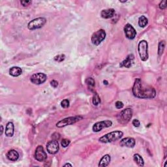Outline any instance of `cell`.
I'll return each mask as SVG.
<instances>
[{
  "instance_id": "14",
  "label": "cell",
  "mask_w": 167,
  "mask_h": 167,
  "mask_svg": "<svg viewBox=\"0 0 167 167\" xmlns=\"http://www.w3.org/2000/svg\"><path fill=\"white\" fill-rule=\"evenodd\" d=\"M134 56L133 54H129L127 58H125L122 62L121 63L120 66V67H125V68H130L133 65L134 63Z\"/></svg>"
},
{
  "instance_id": "21",
  "label": "cell",
  "mask_w": 167,
  "mask_h": 167,
  "mask_svg": "<svg viewBox=\"0 0 167 167\" xmlns=\"http://www.w3.org/2000/svg\"><path fill=\"white\" fill-rule=\"evenodd\" d=\"M148 20L145 16H141L138 19V25L141 27H144L148 25Z\"/></svg>"
},
{
  "instance_id": "22",
  "label": "cell",
  "mask_w": 167,
  "mask_h": 167,
  "mask_svg": "<svg viewBox=\"0 0 167 167\" xmlns=\"http://www.w3.org/2000/svg\"><path fill=\"white\" fill-rule=\"evenodd\" d=\"M165 45H166L165 41L163 40V41L159 42V46H158V55H159V56L162 55V54H163V52H164Z\"/></svg>"
},
{
  "instance_id": "1",
  "label": "cell",
  "mask_w": 167,
  "mask_h": 167,
  "mask_svg": "<svg viewBox=\"0 0 167 167\" xmlns=\"http://www.w3.org/2000/svg\"><path fill=\"white\" fill-rule=\"evenodd\" d=\"M132 92L134 97L140 99H153L156 95V91L154 88L144 84L139 78L135 80Z\"/></svg>"
},
{
  "instance_id": "20",
  "label": "cell",
  "mask_w": 167,
  "mask_h": 167,
  "mask_svg": "<svg viewBox=\"0 0 167 167\" xmlns=\"http://www.w3.org/2000/svg\"><path fill=\"white\" fill-rule=\"evenodd\" d=\"M133 160L139 166H143L144 165V161L143 158L142 157L141 155L138 154H136L133 155Z\"/></svg>"
},
{
  "instance_id": "24",
  "label": "cell",
  "mask_w": 167,
  "mask_h": 167,
  "mask_svg": "<svg viewBox=\"0 0 167 167\" xmlns=\"http://www.w3.org/2000/svg\"><path fill=\"white\" fill-rule=\"evenodd\" d=\"M86 83L89 86H91V87H94L95 85V81H94V79L92 77H89V78H87L86 80Z\"/></svg>"
},
{
  "instance_id": "29",
  "label": "cell",
  "mask_w": 167,
  "mask_h": 167,
  "mask_svg": "<svg viewBox=\"0 0 167 167\" xmlns=\"http://www.w3.org/2000/svg\"><path fill=\"white\" fill-rule=\"evenodd\" d=\"M52 138L53 140H58L60 138V134L58 133H54L52 135Z\"/></svg>"
},
{
  "instance_id": "33",
  "label": "cell",
  "mask_w": 167,
  "mask_h": 167,
  "mask_svg": "<svg viewBox=\"0 0 167 167\" xmlns=\"http://www.w3.org/2000/svg\"><path fill=\"white\" fill-rule=\"evenodd\" d=\"M50 85L53 87L54 88H56L58 86V82L55 81V80H53V81H52L50 82Z\"/></svg>"
},
{
  "instance_id": "7",
  "label": "cell",
  "mask_w": 167,
  "mask_h": 167,
  "mask_svg": "<svg viewBox=\"0 0 167 167\" xmlns=\"http://www.w3.org/2000/svg\"><path fill=\"white\" fill-rule=\"evenodd\" d=\"M133 116V110L129 108L123 110L118 116V121L123 124H126L131 120Z\"/></svg>"
},
{
  "instance_id": "11",
  "label": "cell",
  "mask_w": 167,
  "mask_h": 167,
  "mask_svg": "<svg viewBox=\"0 0 167 167\" xmlns=\"http://www.w3.org/2000/svg\"><path fill=\"white\" fill-rule=\"evenodd\" d=\"M59 143L58 140H52L49 141L47 144V149L48 154L51 155H54L57 154L59 151Z\"/></svg>"
},
{
  "instance_id": "19",
  "label": "cell",
  "mask_w": 167,
  "mask_h": 167,
  "mask_svg": "<svg viewBox=\"0 0 167 167\" xmlns=\"http://www.w3.org/2000/svg\"><path fill=\"white\" fill-rule=\"evenodd\" d=\"M9 74L14 77H17L22 74V70L19 67H13L9 69Z\"/></svg>"
},
{
  "instance_id": "17",
  "label": "cell",
  "mask_w": 167,
  "mask_h": 167,
  "mask_svg": "<svg viewBox=\"0 0 167 167\" xmlns=\"http://www.w3.org/2000/svg\"><path fill=\"white\" fill-rule=\"evenodd\" d=\"M14 133H15V126L13 122H9L7 123L6 125L5 128V135L7 137H12L14 135Z\"/></svg>"
},
{
  "instance_id": "23",
  "label": "cell",
  "mask_w": 167,
  "mask_h": 167,
  "mask_svg": "<svg viewBox=\"0 0 167 167\" xmlns=\"http://www.w3.org/2000/svg\"><path fill=\"white\" fill-rule=\"evenodd\" d=\"M92 103L93 104V105L95 106H97L100 103V99L99 96L97 93H96L95 92H93V100Z\"/></svg>"
},
{
  "instance_id": "8",
  "label": "cell",
  "mask_w": 167,
  "mask_h": 167,
  "mask_svg": "<svg viewBox=\"0 0 167 167\" xmlns=\"http://www.w3.org/2000/svg\"><path fill=\"white\" fill-rule=\"evenodd\" d=\"M47 76L46 74L43 72H37L35 74H33L31 76L30 81L33 84L40 85L46 82Z\"/></svg>"
},
{
  "instance_id": "25",
  "label": "cell",
  "mask_w": 167,
  "mask_h": 167,
  "mask_svg": "<svg viewBox=\"0 0 167 167\" xmlns=\"http://www.w3.org/2000/svg\"><path fill=\"white\" fill-rule=\"evenodd\" d=\"M65 59V55L64 54H59L54 57V60L57 62H62Z\"/></svg>"
},
{
  "instance_id": "13",
  "label": "cell",
  "mask_w": 167,
  "mask_h": 167,
  "mask_svg": "<svg viewBox=\"0 0 167 167\" xmlns=\"http://www.w3.org/2000/svg\"><path fill=\"white\" fill-rule=\"evenodd\" d=\"M135 144H136V141L134 140V138L132 137L124 138L120 141V145L122 146V147L133 148L134 147Z\"/></svg>"
},
{
  "instance_id": "32",
  "label": "cell",
  "mask_w": 167,
  "mask_h": 167,
  "mask_svg": "<svg viewBox=\"0 0 167 167\" xmlns=\"http://www.w3.org/2000/svg\"><path fill=\"white\" fill-rule=\"evenodd\" d=\"M31 3H32V1H26V0H24V1H20V3L24 7L28 6V5H30L31 4Z\"/></svg>"
},
{
  "instance_id": "9",
  "label": "cell",
  "mask_w": 167,
  "mask_h": 167,
  "mask_svg": "<svg viewBox=\"0 0 167 167\" xmlns=\"http://www.w3.org/2000/svg\"><path fill=\"white\" fill-rule=\"evenodd\" d=\"M112 125V121L110 120L100 121H98V122H97L93 125L92 129L93 132L97 133V132H99L101 131L103 129L111 127Z\"/></svg>"
},
{
  "instance_id": "6",
  "label": "cell",
  "mask_w": 167,
  "mask_h": 167,
  "mask_svg": "<svg viewBox=\"0 0 167 167\" xmlns=\"http://www.w3.org/2000/svg\"><path fill=\"white\" fill-rule=\"evenodd\" d=\"M47 23V19L44 17H39L35 19H33L27 24V28L30 30H35L41 28Z\"/></svg>"
},
{
  "instance_id": "2",
  "label": "cell",
  "mask_w": 167,
  "mask_h": 167,
  "mask_svg": "<svg viewBox=\"0 0 167 167\" xmlns=\"http://www.w3.org/2000/svg\"><path fill=\"white\" fill-rule=\"evenodd\" d=\"M123 133L120 131H115L104 134L99 139V141L102 143H110L120 140L123 137Z\"/></svg>"
},
{
  "instance_id": "10",
  "label": "cell",
  "mask_w": 167,
  "mask_h": 167,
  "mask_svg": "<svg viewBox=\"0 0 167 167\" xmlns=\"http://www.w3.org/2000/svg\"><path fill=\"white\" fill-rule=\"evenodd\" d=\"M35 158L37 161L39 162H43L47 159V153L45 152L43 147L42 146H37L35 152Z\"/></svg>"
},
{
  "instance_id": "26",
  "label": "cell",
  "mask_w": 167,
  "mask_h": 167,
  "mask_svg": "<svg viewBox=\"0 0 167 167\" xmlns=\"http://www.w3.org/2000/svg\"><path fill=\"white\" fill-rule=\"evenodd\" d=\"M71 143V141L68 140V139L67 138H64V139H63V140H61V146H63L64 148H66V147H67V146L70 144Z\"/></svg>"
},
{
  "instance_id": "15",
  "label": "cell",
  "mask_w": 167,
  "mask_h": 167,
  "mask_svg": "<svg viewBox=\"0 0 167 167\" xmlns=\"http://www.w3.org/2000/svg\"><path fill=\"white\" fill-rule=\"evenodd\" d=\"M115 10L114 9H108L103 10L100 13V16L103 18L104 19H109L110 18H112L114 16Z\"/></svg>"
},
{
  "instance_id": "31",
  "label": "cell",
  "mask_w": 167,
  "mask_h": 167,
  "mask_svg": "<svg viewBox=\"0 0 167 167\" xmlns=\"http://www.w3.org/2000/svg\"><path fill=\"white\" fill-rule=\"evenodd\" d=\"M132 123H133V125H134V126L135 127H138L140 125V121H139L137 119H134L133 120V122H132Z\"/></svg>"
},
{
  "instance_id": "36",
  "label": "cell",
  "mask_w": 167,
  "mask_h": 167,
  "mask_svg": "<svg viewBox=\"0 0 167 167\" xmlns=\"http://www.w3.org/2000/svg\"><path fill=\"white\" fill-rule=\"evenodd\" d=\"M120 2H121V3H125V2H127V0H125V1H121V0H120Z\"/></svg>"
},
{
  "instance_id": "4",
  "label": "cell",
  "mask_w": 167,
  "mask_h": 167,
  "mask_svg": "<svg viewBox=\"0 0 167 167\" xmlns=\"http://www.w3.org/2000/svg\"><path fill=\"white\" fill-rule=\"evenodd\" d=\"M83 119V117L82 116H72V117H68L64 118V119L61 120L56 123V127L58 128L64 127L67 125H72L78 121H81Z\"/></svg>"
},
{
  "instance_id": "27",
  "label": "cell",
  "mask_w": 167,
  "mask_h": 167,
  "mask_svg": "<svg viewBox=\"0 0 167 167\" xmlns=\"http://www.w3.org/2000/svg\"><path fill=\"white\" fill-rule=\"evenodd\" d=\"M69 100L68 99H64L61 102V106L64 109H67L69 106Z\"/></svg>"
},
{
  "instance_id": "35",
  "label": "cell",
  "mask_w": 167,
  "mask_h": 167,
  "mask_svg": "<svg viewBox=\"0 0 167 167\" xmlns=\"http://www.w3.org/2000/svg\"><path fill=\"white\" fill-rule=\"evenodd\" d=\"M3 132V125H1V135H2Z\"/></svg>"
},
{
  "instance_id": "5",
  "label": "cell",
  "mask_w": 167,
  "mask_h": 167,
  "mask_svg": "<svg viewBox=\"0 0 167 167\" xmlns=\"http://www.w3.org/2000/svg\"><path fill=\"white\" fill-rule=\"evenodd\" d=\"M106 32L103 29H100L95 31V33H93L92 36L91 37V41L92 43L95 45V46H98L101 42H103L106 38Z\"/></svg>"
},
{
  "instance_id": "3",
  "label": "cell",
  "mask_w": 167,
  "mask_h": 167,
  "mask_svg": "<svg viewBox=\"0 0 167 167\" xmlns=\"http://www.w3.org/2000/svg\"><path fill=\"white\" fill-rule=\"evenodd\" d=\"M138 54L142 61H146L148 60V44L145 40H142L139 42L138 45Z\"/></svg>"
},
{
  "instance_id": "18",
  "label": "cell",
  "mask_w": 167,
  "mask_h": 167,
  "mask_svg": "<svg viewBox=\"0 0 167 167\" xmlns=\"http://www.w3.org/2000/svg\"><path fill=\"white\" fill-rule=\"evenodd\" d=\"M111 160V157L110 155L109 154H106L104 155V156H103V157L100 159L99 163V166H109V165L110 164Z\"/></svg>"
},
{
  "instance_id": "30",
  "label": "cell",
  "mask_w": 167,
  "mask_h": 167,
  "mask_svg": "<svg viewBox=\"0 0 167 167\" xmlns=\"http://www.w3.org/2000/svg\"><path fill=\"white\" fill-rule=\"evenodd\" d=\"M115 106H116V109H121L123 107V103L121 101H117L115 104Z\"/></svg>"
},
{
  "instance_id": "12",
  "label": "cell",
  "mask_w": 167,
  "mask_h": 167,
  "mask_svg": "<svg viewBox=\"0 0 167 167\" xmlns=\"http://www.w3.org/2000/svg\"><path fill=\"white\" fill-rule=\"evenodd\" d=\"M124 31L125 36L129 39H134L137 35V31L133 27V26L130 24H127L124 27Z\"/></svg>"
},
{
  "instance_id": "34",
  "label": "cell",
  "mask_w": 167,
  "mask_h": 167,
  "mask_svg": "<svg viewBox=\"0 0 167 167\" xmlns=\"http://www.w3.org/2000/svg\"><path fill=\"white\" fill-rule=\"evenodd\" d=\"M64 166H72V165L70 164V163H66V164L64 165Z\"/></svg>"
},
{
  "instance_id": "28",
  "label": "cell",
  "mask_w": 167,
  "mask_h": 167,
  "mask_svg": "<svg viewBox=\"0 0 167 167\" xmlns=\"http://www.w3.org/2000/svg\"><path fill=\"white\" fill-rule=\"evenodd\" d=\"M167 1L166 0H163V1H161V3H159V9H161V10H164L167 7Z\"/></svg>"
},
{
  "instance_id": "16",
  "label": "cell",
  "mask_w": 167,
  "mask_h": 167,
  "mask_svg": "<svg viewBox=\"0 0 167 167\" xmlns=\"http://www.w3.org/2000/svg\"><path fill=\"white\" fill-rule=\"evenodd\" d=\"M7 158L11 161H16L19 158V154L15 149H10L7 154Z\"/></svg>"
}]
</instances>
